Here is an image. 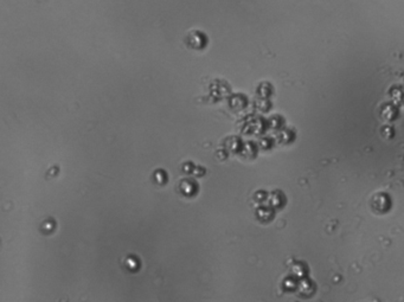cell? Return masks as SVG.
Segmentation results:
<instances>
[{"instance_id":"obj_1","label":"cell","mask_w":404,"mask_h":302,"mask_svg":"<svg viewBox=\"0 0 404 302\" xmlns=\"http://www.w3.org/2000/svg\"><path fill=\"white\" fill-rule=\"evenodd\" d=\"M391 205L390 197L385 193H377L372 197L371 199V207L376 212L382 213L388 211L389 207Z\"/></svg>"}]
</instances>
